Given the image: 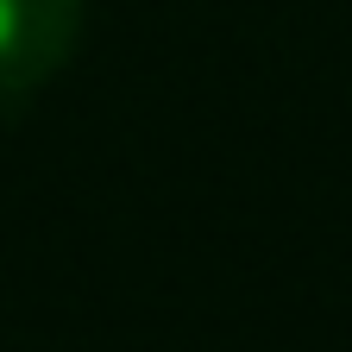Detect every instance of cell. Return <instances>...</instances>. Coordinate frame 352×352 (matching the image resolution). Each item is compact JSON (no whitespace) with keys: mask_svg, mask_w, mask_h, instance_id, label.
Returning a JSON list of instances; mask_svg holds the SVG:
<instances>
[{"mask_svg":"<svg viewBox=\"0 0 352 352\" xmlns=\"http://www.w3.org/2000/svg\"><path fill=\"white\" fill-rule=\"evenodd\" d=\"M82 38V0H0V101L44 88Z\"/></svg>","mask_w":352,"mask_h":352,"instance_id":"obj_1","label":"cell"}]
</instances>
